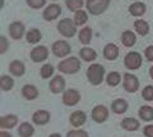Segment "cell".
Returning <instances> with one entry per match:
<instances>
[{
  "instance_id": "4",
  "label": "cell",
  "mask_w": 153,
  "mask_h": 137,
  "mask_svg": "<svg viewBox=\"0 0 153 137\" xmlns=\"http://www.w3.org/2000/svg\"><path fill=\"white\" fill-rule=\"evenodd\" d=\"M75 23L71 22L70 19H68V18H64V19H61L59 22V25H57V30H59V32L63 36L65 37H71L75 35L76 32V28H75Z\"/></svg>"
},
{
  "instance_id": "22",
  "label": "cell",
  "mask_w": 153,
  "mask_h": 137,
  "mask_svg": "<svg viewBox=\"0 0 153 137\" xmlns=\"http://www.w3.org/2000/svg\"><path fill=\"white\" fill-rule=\"evenodd\" d=\"M9 69H10V72L14 76H18L19 77V76H23V73H25V64L22 62H19V60H14L9 65Z\"/></svg>"
},
{
  "instance_id": "21",
  "label": "cell",
  "mask_w": 153,
  "mask_h": 137,
  "mask_svg": "<svg viewBox=\"0 0 153 137\" xmlns=\"http://www.w3.org/2000/svg\"><path fill=\"white\" fill-rule=\"evenodd\" d=\"M126 109H128V103L123 100V99H117V100L112 103V110L116 114H123V113L126 112Z\"/></svg>"
},
{
  "instance_id": "36",
  "label": "cell",
  "mask_w": 153,
  "mask_h": 137,
  "mask_svg": "<svg viewBox=\"0 0 153 137\" xmlns=\"http://www.w3.org/2000/svg\"><path fill=\"white\" fill-rule=\"evenodd\" d=\"M46 3V0H27V4L33 9H38L41 7H44Z\"/></svg>"
},
{
  "instance_id": "8",
  "label": "cell",
  "mask_w": 153,
  "mask_h": 137,
  "mask_svg": "<svg viewBox=\"0 0 153 137\" xmlns=\"http://www.w3.org/2000/svg\"><path fill=\"white\" fill-rule=\"evenodd\" d=\"M80 100V95L76 90H68L64 92L63 96V103L68 106H73L75 104H78Z\"/></svg>"
},
{
  "instance_id": "35",
  "label": "cell",
  "mask_w": 153,
  "mask_h": 137,
  "mask_svg": "<svg viewBox=\"0 0 153 137\" xmlns=\"http://www.w3.org/2000/svg\"><path fill=\"white\" fill-rule=\"evenodd\" d=\"M142 96L144 100L147 101H152L153 100V86H147L142 92Z\"/></svg>"
},
{
  "instance_id": "41",
  "label": "cell",
  "mask_w": 153,
  "mask_h": 137,
  "mask_svg": "<svg viewBox=\"0 0 153 137\" xmlns=\"http://www.w3.org/2000/svg\"><path fill=\"white\" fill-rule=\"evenodd\" d=\"M0 137H12V136H10V133H8V132L1 131L0 132Z\"/></svg>"
},
{
  "instance_id": "10",
  "label": "cell",
  "mask_w": 153,
  "mask_h": 137,
  "mask_svg": "<svg viewBox=\"0 0 153 137\" xmlns=\"http://www.w3.org/2000/svg\"><path fill=\"white\" fill-rule=\"evenodd\" d=\"M107 117H108V110H107V108L103 106V105L94 106V109L92 110V118L97 122V123L105 122L107 119Z\"/></svg>"
},
{
  "instance_id": "11",
  "label": "cell",
  "mask_w": 153,
  "mask_h": 137,
  "mask_svg": "<svg viewBox=\"0 0 153 137\" xmlns=\"http://www.w3.org/2000/svg\"><path fill=\"white\" fill-rule=\"evenodd\" d=\"M60 13H61L60 5H57V4H51V5H49L45 9L44 18L46 21H54L60 16Z\"/></svg>"
},
{
  "instance_id": "40",
  "label": "cell",
  "mask_w": 153,
  "mask_h": 137,
  "mask_svg": "<svg viewBox=\"0 0 153 137\" xmlns=\"http://www.w3.org/2000/svg\"><path fill=\"white\" fill-rule=\"evenodd\" d=\"M144 135L147 137H153V126H147L144 127Z\"/></svg>"
},
{
  "instance_id": "15",
  "label": "cell",
  "mask_w": 153,
  "mask_h": 137,
  "mask_svg": "<svg viewBox=\"0 0 153 137\" xmlns=\"http://www.w3.org/2000/svg\"><path fill=\"white\" fill-rule=\"evenodd\" d=\"M85 119H87V117H85V113L83 112H74L73 114L70 115V123L71 126H74V127H79V126H82L85 123Z\"/></svg>"
},
{
  "instance_id": "39",
  "label": "cell",
  "mask_w": 153,
  "mask_h": 137,
  "mask_svg": "<svg viewBox=\"0 0 153 137\" xmlns=\"http://www.w3.org/2000/svg\"><path fill=\"white\" fill-rule=\"evenodd\" d=\"M146 58L148 60H151V62H153V46H148L146 49Z\"/></svg>"
},
{
  "instance_id": "30",
  "label": "cell",
  "mask_w": 153,
  "mask_h": 137,
  "mask_svg": "<svg viewBox=\"0 0 153 137\" xmlns=\"http://www.w3.org/2000/svg\"><path fill=\"white\" fill-rule=\"evenodd\" d=\"M88 21V16L84 10H78L74 16V23L76 26H82Z\"/></svg>"
},
{
  "instance_id": "17",
  "label": "cell",
  "mask_w": 153,
  "mask_h": 137,
  "mask_svg": "<svg viewBox=\"0 0 153 137\" xmlns=\"http://www.w3.org/2000/svg\"><path fill=\"white\" fill-rule=\"evenodd\" d=\"M18 122V118L13 114H8L5 117H1L0 118V126L3 127V128H12L17 124Z\"/></svg>"
},
{
  "instance_id": "2",
  "label": "cell",
  "mask_w": 153,
  "mask_h": 137,
  "mask_svg": "<svg viewBox=\"0 0 153 137\" xmlns=\"http://www.w3.org/2000/svg\"><path fill=\"white\" fill-rule=\"evenodd\" d=\"M79 68H80V62H79V59L74 58V56L68 58L59 63V69L63 73H68V74L76 73L79 70Z\"/></svg>"
},
{
  "instance_id": "16",
  "label": "cell",
  "mask_w": 153,
  "mask_h": 137,
  "mask_svg": "<svg viewBox=\"0 0 153 137\" xmlns=\"http://www.w3.org/2000/svg\"><path fill=\"white\" fill-rule=\"evenodd\" d=\"M103 55H105V58L108 59V60L116 59L117 55H119V49H117V46L114 45V44L106 45V46H105V50H103Z\"/></svg>"
},
{
  "instance_id": "33",
  "label": "cell",
  "mask_w": 153,
  "mask_h": 137,
  "mask_svg": "<svg viewBox=\"0 0 153 137\" xmlns=\"http://www.w3.org/2000/svg\"><path fill=\"white\" fill-rule=\"evenodd\" d=\"M66 5L70 10H82V7H83V0H66Z\"/></svg>"
},
{
  "instance_id": "14",
  "label": "cell",
  "mask_w": 153,
  "mask_h": 137,
  "mask_svg": "<svg viewBox=\"0 0 153 137\" xmlns=\"http://www.w3.org/2000/svg\"><path fill=\"white\" fill-rule=\"evenodd\" d=\"M65 87V79L61 76H56V77L50 82V88L54 94H59Z\"/></svg>"
},
{
  "instance_id": "37",
  "label": "cell",
  "mask_w": 153,
  "mask_h": 137,
  "mask_svg": "<svg viewBox=\"0 0 153 137\" xmlns=\"http://www.w3.org/2000/svg\"><path fill=\"white\" fill-rule=\"evenodd\" d=\"M66 137H88V135L84 131H70Z\"/></svg>"
},
{
  "instance_id": "25",
  "label": "cell",
  "mask_w": 153,
  "mask_h": 137,
  "mask_svg": "<svg viewBox=\"0 0 153 137\" xmlns=\"http://www.w3.org/2000/svg\"><path fill=\"white\" fill-rule=\"evenodd\" d=\"M139 117L142 118L143 121H146V122L152 121L153 119V108L148 106V105L142 106L139 109Z\"/></svg>"
},
{
  "instance_id": "34",
  "label": "cell",
  "mask_w": 153,
  "mask_h": 137,
  "mask_svg": "<svg viewBox=\"0 0 153 137\" xmlns=\"http://www.w3.org/2000/svg\"><path fill=\"white\" fill-rule=\"evenodd\" d=\"M54 73V67L51 64H45L44 67L41 68V77L42 78H49Z\"/></svg>"
},
{
  "instance_id": "32",
  "label": "cell",
  "mask_w": 153,
  "mask_h": 137,
  "mask_svg": "<svg viewBox=\"0 0 153 137\" xmlns=\"http://www.w3.org/2000/svg\"><path fill=\"white\" fill-rule=\"evenodd\" d=\"M14 85V81L12 77H9V76H3L1 78H0V87H1L4 91H8V90H10Z\"/></svg>"
},
{
  "instance_id": "6",
  "label": "cell",
  "mask_w": 153,
  "mask_h": 137,
  "mask_svg": "<svg viewBox=\"0 0 153 137\" xmlns=\"http://www.w3.org/2000/svg\"><path fill=\"white\" fill-rule=\"evenodd\" d=\"M124 88L128 92H135L139 88V81L135 76H133L130 73L124 74Z\"/></svg>"
},
{
  "instance_id": "7",
  "label": "cell",
  "mask_w": 153,
  "mask_h": 137,
  "mask_svg": "<svg viewBox=\"0 0 153 137\" xmlns=\"http://www.w3.org/2000/svg\"><path fill=\"white\" fill-rule=\"evenodd\" d=\"M52 53L59 58H63V56L68 55L70 53V45L66 41H56L54 45H52Z\"/></svg>"
},
{
  "instance_id": "23",
  "label": "cell",
  "mask_w": 153,
  "mask_h": 137,
  "mask_svg": "<svg viewBox=\"0 0 153 137\" xmlns=\"http://www.w3.org/2000/svg\"><path fill=\"white\" fill-rule=\"evenodd\" d=\"M135 41H137V37H135V35H134L131 31H125L121 35V42L125 46H128V48L133 46L134 44H135Z\"/></svg>"
},
{
  "instance_id": "5",
  "label": "cell",
  "mask_w": 153,
  "mask_h": 137,
  "mask_svg": "<svg viewBox=\"0 0 153 137\" xmlns=\"http://www.w3.org/2000/svg\"><path fill=\"white\" fill-rule=\"evenodd\" d=\"M125 65L129 69H138L142 65V56L139 53L131 51L125 56Z\"/></svg>"
},
{
  "instance_id": "20",
  "label": "cell",
  "mask_w": 153,
  "mask_h": 137,
  "mask_svg": "<svg viewBox=\"0 0 153 137\" xmlns=\"http://www.w3.org/2000/svg\"><path fill=\"white\" fill-rule=\"evenodd\" d=\"M121 126L124 130L126 131H137L139 128V122L134 118H125L123 122H121Z\"/></svg>"
},
{
  "instance_id": "9",
  "label": "cell",
  "mask_w": 153,
  "mask_h": 137,
  "mask_svg": "<svg viewBox=\"0 0 153 137\" xmlns=\"http://www.w3.org/2000/svg\"><path fill=\"white\" fill-rule=\"evenodd\" d=\"M47 55H49V50H47L46 46H36V48L31 51V58L33 62H36V63L46 60Z\"/></svg>"
},
{
  "instance_id": "19",
  "label": "cell",
  "mask_w": 153,
  "mask_h": 137,
  "mask_svg": "<svg viewBox=\"0 0 153 137\" xmlns=\"http://www.w3.org/2000/svg\"><path fill=\"white\" fill-rule=\"evenodd\" d=\"M79 55L80 58H82L84 62H92V60H94L96 58H97V53L91 49V48H84L79 51Z\"/></svg>"
},
{
  "instance_id": "42",
  "label": "cell",
  "mask_w": 153,
  "mask_h": 137,
  "mask_svg": "<svg viewBox=\"0 0 153 137\" xmlns=\"http://www.w3.org/2000/svg\"><path fill=\"white\" fill-rule=\"evenodd\" d=\"M49 137H61V136L57 135V133H54V135H51V136H49Z\"/></svg>"
},
{
  "instance_id": "18",
  "label": "cell",
  "mask_w": 153,
  "mask_h": 137,
  "mask_svg": "<svg viewBox=\"0 0 153 137\" xmlns=\"http://www.w3.org/2000/svg\"><path fill=\"white\" fill-rule=\"evenodd\" d=\"M22 94L27 100H35L38 96V90L35 86H31V85H26L22 90Z\"/></svg>"
},
{
  "instance_id": "43",
  "label": "cell",
  "mask_w": 153,
  "mask_h": 137,
  "mask_svg": "<svg viewBox=\"0 0 153 137\" xmlns=\"http://www.w3.org/2000/svg\"><path fill=\"white\" fill-rule=\"evenodd\" d=\"M149 74H151V77L153 78V67L151 68V70H149Z\"/></svg>"
},
{
  "instance_id": "13",
  "label": "cell",
  "mask_w": 153,
  "mask_h": 137,
  "mask_svg": "<svg viewBox=\"0 0 153 137\" xmlns=\"http://www.w3.org/2000/svg\"><path fill=\"white\" fill-rule=\"evenodd\" d=\"M32 121L35 122L36 124H46L47 122L50 121V113L46 110H37L32 117Z\"/></svg>"
},
{
  "instance_id": "29",
  "label": "cell",
  "mask_w": 153,
  "mask_h": 137,
  "mask_svg": "<svg viewBox=\"0 0 153 137\" xmlns=\"http://www.w3.org/2000/svg\"><path fill=\"white\" fill-rule=\"evenodd\" d=\"M40 40H41V32L36 30V28H33L27 34V41L30 44H37Z\"/></svg>"
},
{
  "instance_id": "12",
  "label": "cell",
  "mask_w": 153,
  "mask_h": 137,
  "mask_svg": "<svg viewBox=\"0 0 153 137\" xmlns=\"http://www.w3.org/2000/svg\"><path fill=\"white\" fill-rule=\"evenodd\" d=\"M25 34V26L21 22H14L9 26V35L12 36V39L19 40Z\"/></svg>"
},
{
  "instance_id": "26",
  "label": "cell",
  "mask_w": 153,
  "mask_h": 137,
  "mask_svg": "<svg viewBox=\"0 0 153 137\" xmlns=\"http://www.w3.org/2000/svg\"><path fill=\"white\" fill-rule=\"evenodd\" d=\"M129 12H130L133 16L135 17H139V16H143L146 12V5L143 3H134L129 7Z\"/></svg>"
},
{
  "instance_id": "1",
  "label": "cell",
  "mask_w": 153,
  "mask_h": 137,
  "mask_svg": "<svg viewBox=\"0 0 153 137\" xmlns=\"http://www.w3.org/2000/svg\"><path fill=\"white\" fill-rule=\"evenodd\" d=\"M105 68L101 64H92L87 70V77L92 85H100L103 79Z\"/></svg>"
},
{
  "instance_id": "24",
  "label": "cell",
  "mask_w": 153,
  "mask_h": 137,
  "mask_svg": "<svg viewBox=\"0 0 153 137\" xmlns=\"http://www.w3.org/2000/svg\"><path fill=\"white\" fill-rule=\"evenodd\" d=\"M35 133V130L30 123H22L18 128V135L21 137H31Z\"/></svg>"
},
{
  "instance_id": "31",
  "label": "cell",
  "mask_w": 153,
  "mask_h": 137,
  "mask_svg": "<svg viewBox=\"0 0 153 137\" xmlns=\"http://www.w3.org/2000/svg\"><path fill=\"white\" fill-rule=\"evenodd\" d=\"M107 83L110 85V86H117L119 83H120L121 81V76L117 72H111L107 74V78H106Z\"/></svg>"
},
{
  "instance_id": "3",
  "label": "cell",
  "mask_w": 153,
  "mask_h": 137,
  "mask_svg": "<svg viewBox=\"0 0 153 137\" xmlns=\"http://www.w3.org/2000/svg\"><path fill=\"white\" fill-rule=\"evenodd\" d=\"M110 4V0H87V8L88 12L93 16L103 13L107 9Z\"/></svg>"
},
{
  "instance_id": "28",
  "label": "cell",
  "mask_w": 153,
  "mask_h": 137,
  "mask_svg": "<svg viewBox=\"0 0 153 137\" xmlns=\"http://www.w3.org/2000/svg\"><path fill=\"white\" fill-rule=\"evenodd\" d=\"M91 37H92V31H91L89 27H84L80 30L79 32V41L82 42V44H89L91 41Z\"/></svg>"
},
{
  "instance_id": "27",
  "label": "cell",
  "mask_w": 153,
  "mask_h": 137,
  "mask_svg": "<svg viewBox=\"0 0 153 137\" xmlns=\"http://www.w3.org/2000/svg\"><path fill=\"white\" fill-rule=\"evenodd\" d=\"M134 27H135V30H137L138 34L142 35V36L147 35L148 31H149V26H148V23L146 21H143V19L135 21V23H134Z\"/></svg>"
},
{
  "instance_id": "38",
  "label": "cell",
  "mask_w": 153,
  "mask_h": 137,
  "mask_svg": "<svg viewBox=\"0 0 153 137\" xmlns=\"http://www.w3.org/2000/svg\"><path fill=\"white\" fill-rule=\"evenodd\" d=\"M8 49V42H7V39L4 36L0 37V53H5Z\"/></svg>"
}]
</instances>
